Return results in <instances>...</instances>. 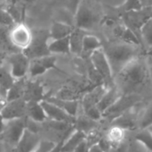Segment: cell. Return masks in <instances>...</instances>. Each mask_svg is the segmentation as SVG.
Listing matches in <instances>:
<instances>
[{
    "label": "cell",
    "mask_w": 152,
    "mask_h": 152,
    "mask_svg": "<svg viewBox=\"0 0 152 152\" xmlns=\"http://www.w3.org/2000/svg\"><path fill=\"white\" fill-rule=\"evenodd\" d=\"M8 13L11 15V16L13 17V19L15 20V23H23V9L22 7H20L18 5H10L6 7Z\"/></svg>",
    "instance_id": "obj_32"
},
{
    "label": "cell",
    "mask_w": 152,
    "mask_h": 152,
    "mask_svg": "<svg viewBox=\"0 0 152 152\" xmlns=\"http://www.w3.org/2000/svg\"><path fill=\"white\" fill-rule=\"evenodd\" d=\"M87 34V31L74 28L72 34L70 35V41H71V50L73 53L81 54L83 52V42L84 36Z\"/></svg>",
    "instance_id": "obj_22"
},
{
    "label": "cell",
    "mask_w": 152,
    "mask_h": 152,
    "mask_svg": "<svg viewBox=\"0 0 152 152\" xmlns=\"http://www.w3.org/2000/svg\"><path fill=\"white\" fill-rule=\"evenodd\" d=\"M49 40H50L49 31H46V30L32 31L31 42L30 46L25 50H23V52L30 59L52 55L48 48Z\"/></svg>",
    "instance_id": "obj_4"
},
{
    "label": "cell",
    "mask_w": 152,
    "mask_h": 152,
    "mask_svg": "<svg viewBox=\"0 0 152 152\" xmlns=\"http://www.w3.org/2000/svg\"><path fill=\"white\" fill-rule=\"evenodd\" d=\"M138 124L140 129H146L152 126V101L145 107L138 121Z\"/></svg>",
    "instance_id": "obj_29"
},
{
    "label": "cell",
    "mask_w": 152,
    "mask_h": 152,
    "mask_svg": "<svg viewBox=\"0 0 152 152\" xmlns=\"http://www.w3.org/2000/svg\"><path fill=\"white\" fill-rule=\"evenodd\" d=\"M102 48H103L102 43L98 37L88 33L84 36L83 42V52H82L83 54L91 56L93 52Z\"/></svg>",
    "instance_id": "obj_24"
},
{
    "label": "cell",
    "mask_w": 152,
    "mask_h": 152,
    "mask_svg": "<svg viewBox=\"0 0 152 152\" xmlns=\"http://www.w3.org/2000/svg\"><path fill=\"white\" fill-rule=\"evenodd\" d=\"M115 33L123 42H126V43L136 45V46L140 45L139 39L137 38V36L135 35L133 31L131 28H129L128 26L120 25V26L116 27L115 29Z\"/></svg>",
    "instance_id": "obj_20"
},
{
    "label": "cell",
    "mask_w": 152,
    "mask_h": 152,
    "mask_svg": "<svg viewBox=\"0 0 152 152\" xmlns=\"http://www.w3.org/2000/svg\"><path fill=\"white\" fill-rule=\"evenodd\" d=\"M98 145L101 148V149L105 152H109L111 146H112V142L110 141V140L108 139V137H104L99 140L98 141Z\"/></svg>",
    "instance_id": "obj_36"
},
{
    "label": "cell",
    "mask_w": 152,
    "mask_h": 152,
    "mask_svg": "<svg viewBox=\"0 0 152 152\" xmlns=\"http://www.w3.org/2000/svg\"><path fill=\"white\" fill-rule=\"evenodd\" d=\"M27 128L28 124L26 117L7 120L6 121L5 129L1 136H3L5 140L14 148L18 143Z\"/></svg>",
    "instance_id": "obj_7"
},
{
    "label": "cell",
    "mask_w": 152,
    "mask_h": 152,
    "mask_svg": "<svg viewBox=\"0 0 152 152\" xmlns=\"http://www.w3.org/2000/svg\"><path fill=\"white\" fill-rule=\"evenodd\" d=\"M151 9H152V8H151Z\"/></svg>",
    "instance_id": "obj_46"
},
{
    "label": "cell",
    "mask_w": 152,
    "mask_h": 152,
    "mask_svg": "<svg viewBox=\"0 0 152 152\" xmlns=\"http://www.w3.org/2000/svg\"><path fill=\"white\" fill-rule=\"evenodd\" d=\"M16 79L12 74L8 64L0 67V99L7 102V96L9 89L13 86Z\"/></svg>",
    "instance_id": "obj_14"
},
{
    "label": "cell",
    "mask_w": 152,
    "mask_h": 152,
    "mask_svg": "<svg viewBox=\"0 0 152 152\" xmlns=\"http://www.w3.org/2000/svg\"><path fill=\"white\" fill-rule=\"evenodd\" d=\"M138 46L126 42L109 44L104 49L114 76L118 74L131 61L138 56Z\"/></svg>",
    "instance_id": "obj_2"
},
{
    "label": "cell",
    "mask_w": 152,
    "mask_h": 152,
    "mask_svg": "<svg viewBox=\"0 0 152 152\" xmlns=\"http://www.w3.org/2000/svg\"><path fill=\"white\" fill-rule=\"evenodd\" d=\"M6 57H7L6 52H4V51H0V67L5 64Z\"/></svg>",
    "instance_id": "obj_43"
},
{
    "label": "cell",
    "mask_w": 152,
    "mask_h": 152,
    "mask_svg": "<svg viewBox=\"0 0 152 152\" xmlns=\"http://www.w3.org/2000/svg\"><path fill=\"white\" fill-rule=\"evenodd\" d=\"M40 140H41L36 132L27 128L18 143L12 148V152H31Z\"/></svg>",
    "instance_id": "obj_12"
},
{
    "label": "cell",
    "mask_w": 152,
    "mask_h": 152,
    "mask_svg": "<svg viewBox=\"0 0 152 152\" xmlns=\"http://www.w3.org/2000/svg\"><path fill=\"white\" fill-rule=\"evenodd\" d=\"M46 99L55 103L56 105L63 108L65 112H67L72 116H74V117L76 116V114H77V111H78V107H79V104L76 100L64 99L56 98V97H51Z\"/></svg>",
    "instance_id": "obj_21"
},
{
    "label": "cell",
    "mask_w": 152,
    "mask_h": 152,
    "mask_svg": "<svg viewBox=\"0 0 152 152\" xmlns=\"http://www.w3.org/2000/svg\"><path fill=\"white\" fill-rule=\"evenodd\" d=\"M89 152H105V151H103L101 149V148L98 145V143H96V144H93L90 147Z\"/></svg>",
    "instance_id": "obj_39"
},
{
    "label": "cell",
    "mask_w": 152,
    "mask_h": 152,
    "mask_svg": "<svg viewBox=\"0 0 152 152\" xmlns=\"http://www.w3.org/2000/svg\"><path fill=\"white\" fill-rule=\"evenodd\" d=\"M87 138V134L81 131L76 129L73 132L71 133L65 140L63 141L62 145V152H72L76 148H77L83 141H84Z\"/></svg>",
    "instance_id": "obj_15"
},
{
    "label": "cell",
    "mask_w": 152,
    "mask_h": 152,
    "mask_svg": "<svg viewBox=\"0 0 152 152\" xmlns=\"http://www.w3.org/2000/svg\"><path fill=\"white\" fill-rule=\"evenodd\" d=\"M23 99L29 101H42L43 100V90L42 87L36 83H27L25 93Z\"/></svg>",
    "instance_id": "obj_23"
},
{
    "label": "cell",
    "mask_w": 152,
    "mask_h": 152,
    "mask_svg": "<svg viewBox=\"0 0 152 152\" xmlns=\"http://www.w3.org/2000/svg\"><path fill=\"white\" fill-rule=\"evenodd\" d=\"M30 63L31 59L23 51H15L7 58L9 69L16 80L25 78V76L29 74Z\"/></svg>",
    "instance_id": "obj_8"
},
{
    "label": "cell",
    "mask_w": 152,
    "mask_h": 152,
    "mask_svg": "<svg viewBox=\"0 0 152 152\" xmlns=\"http://www.w3.org/2000/svg\"><path fill=\"white\" fill-rule=\"evenodd\" d=\"M22 1H23L24 3H31L34 1V0H22Z\"/></svg>",
    "instance_id": "obj_44"
},
{
    "label": "cell",
    "mask_w": 152,
    "mask_h": 152,
    "mask_svg": "<svg viewBox=\"0 0 152 152\" xmlns=\"http://www.w3.org/2000/svg\"><path fill=\"white\" fill-rule=\"evenodd\" d=\"M135 139L148 150L152 152V132L148 128L140 129V131L135 136Z\"/></svg>",
    "instance_id": "obj_27"
},
{
    "label": "cell",
    "mask_w": 152,
    "mask_h": 152,
    "mask_svg": "<svg viewBox=\"0 0 152 152\" xmlns=\"http://www.w3.org/2000/svg\"><path fill=\"white\" fill-rule=\"evenodd\" d=\"M90 144L88 143L87 140H85L84 141H83L77 148H76L72 152H89L90 149Z\"/></svg>",
    "instance_id": "obj_37"
},
{
    "label": "cell",
    "mask_w": 152,
    "mask_h": 152,
    "mask_svg": "<svg viewBox=\"0 0 152 152\" xmlns=\"http://www.w3.org/2000/svg\"><path fill=\"white\" fill-rule=\"evenodd\" d=\"M0 113L6 121L27 117V101L24 99L7 101L0 108Z\"/></svg>",
    "instance_id": "obj_9"
},
{
    "label": "cell",
    "mask_w": 152,
    "mask_h": 152,
    "mask_svg": "<svg viewBox=\"0 0 152 152\" xmlns=\"http://www.w3.org/2000/svg\"><path fill=\"white\" fill-rule=\"evenodd\" d=\"M141 37L149 48H152V17H149L140 28Z\"/></svg>",
    "instance_id": "obj_28"
},
{
    "label": "cell",
    "mask_w": 152,
    "mask_h": 152,
    "mask_svg": "<svg viewBox=\"0 0 152 152\" xmlns=\"http://www.w3.org/2000/svg\"><path fill=\"white\" fill-rule=\"evenodd\" d=\"M124 0H108L107 2H109V4L115 6V7H120L121 5L124 3Z\"/></svg>",
    "instance_id": "obj_42"
},
{
    "label": "cell",
    "mask_w": 152,
    "mask_h": 152,
    "mask_svg": "<svg viewBox=\"0 0 152 152\" xmlns=\"http://www.w3.org/2000/svg\"><path fill=\"white\" fill-rule=\"evenodd\" d=\"M56 145V143H55L52 140H41L38 146L31 152H49Z\"/></svg>",
    "instance_id": "obj_34"
},
{
    "label": "cell",
    "mask_w": 152,
    "mask_h": 152,
    "mask_svg": "<svg viewBox=\"0 0 152 152\" xmlns=\"http://www.w3.org/2000/svg\"><path fill=\"white\" fill-rule=\"evenodd\" d=\"M136 124H138V120L135 117V115L130 111V109L117 115L113 120V126L121 128L123 130L132 129L135 127Z\"/></svg>",
    "instance_id": "obj_18"
},
{
    "label": "cell",
    "mask_w": 152,
    "mask_h": 152,
    "mask_svg": "<svg viewBox=\"0 0 152 152\" xmlns=\"http://www.w3.org/2000/svg\"><path fill=\"white\" fill-rule=\"evenodd\" d=\"M140 3L144 9L152 8V0H140Z\"/></svg>",
    "instance_id": "obj_38"
},
{
    "label": "cell",
    "mask_w": 152,
    "mask_h": 152,
    "mask_svg": "<svg viewBox=\"0 0 152 152\" xmlns=\"http://www.w3.org/2000/svg\"><path fill=\"white\" fill-rule=\"evenodd\" d=\"M99 14L88 0H82L73 15L76 28L84 31L93 29L99 22Z\"/></svg>",
    "instance_id": "obj_3"
},
{
    "label": "cell",
    "mask_w": 152,
    "mask_h": 152,
    "mask_svg": "<svg viewBox=\"0 0 152 152\" xmlns=\"http://www.w3.org/2000/svg\"><path fill=\"white\" fill-rule=\"evenodd\" d=\"M148 129H149V130H150V131H151V132H152V126H150V127H149V128H148Z\"/></svg>",
    "instance_id": "obj_45"
},
{
    "label": "cell",
    "mask_w": 152,
    "mask_h": 152,
    "mask_svg": "<svg viewBox=\"0 0 152 152\" xmlns=\"http://www.w3.org/2000/svg\"><path fill=\"white\" fill-rule=\"evenodd\" d=\"M11 26H5V25H0V51H9V50H14V51H19L16 50L9 38V31H10Z\"/></svg>",
    "instance_id": "obj_26"
},
{
    "label": "cell",
    "mask_w": 152,
    "mask_h": 152,
    "mask_svg": "<svg viewBox=\"0 0 152 152\" xmlns=\"http://www.w3.org/2000/svg\"><path fill=\"white\" fill-rule=\"evenodd\" d=\"M149 82L147 62L137 56L115 76V84L123 95H136Z\"/></svg>",
    "instance_id": "obj_1"
},
{
    "label": "cell",
    "mask_w": 152,
    "mask_h": 152,
    "mask_svg": "<svg viewBox=\"0 0 152 152\" xmlns=\"http://www.w3.org/2000/svg\"><path fill=\"white\" fill-rule=\"evenodd\" d=\"M48 48L51 54H69L71 50L70 36L61 39H50L48 43Z\"/></svg>",
    "instance_id": "obj_19"
},
{
    "label": "cell",
    "mask_w": 152,
    "mask_h": 152,
    "mask_svg": "<svg viewBox=\"0 0 152 152\" xmlns=\"http://www.w3.org/2000/svg\"><path fill=\"white\" fill-rule=\"evenodd\" d=\"M94 123H95V120L90 118L87 115L85 117H82L79 120L75 121V124L78 126L77 129L84 132L85 133L87 132H90L94 127Z\"/></svg>",
    "instance_id": "obj_31"
},
{
    "label": "cell",
    "mask_w": 152,
    "mask_h": 152,
    "mask_svg": "<svg viewBox=\"0 0 152 152\" xmlns=\"http://www.w3.org/2000/svg\"><path fill=\"white\" fill-rule=\"evenodd\" d=\"M74 28L67 22L58 21L52 23L49 31L50 39H61L68 37L72 34Z\"/></svg>",
    "instance_id": "obj_17"
},
{
    "label": "cell",
    "mask_w": 152,
    "mask_h": 152,
    "mask_svg": "<svg viewBox=\"0 0 152 152\" xmlns=\"http://www.w3.org/2000/svg\"><path fill=\"white\" fill-rule=\"evenodd\" d=\"M82 0H64V6H65V9L68 10V12H70L71 14L74 15L76 9H77L79 4L81 3Z\"/></svg>",
    "instance_id": "obj_35"
},
{
    "label": "cell",
    "mask_w": 152,
    "mask_h": 152,
    "mask_svg": "<svg viewBox=\"0 0 152 152\" xmlns=\"http://www.w3.org/2000/svg\"><path fill=\"white\" fill-rule=\"evenodd\" d=\"M15 23V20L8 13L6 7H2L0 5V25L5 26H13Z\"/></svg>",
    "instance_id": "obj_33"
},
{
    "label": "cell",
    "mask_w": 152,
    "mask_h": 152,
    "mask_svg": "<svg viewBox=\"0 0 152 152\" xmlns=\"http://www.w3.org/2000/svg\"><path fill=\"white\" fill-rule=\"evenodd\" d=\"M120 7H122V9L127 13L137 12L144 9L140 3V0H124Z\"/></svg>",
    "instance_id": "obj_30"
},
{
    "label": "cell",
    "mask_w": 152,
    "mask_h": 152,
    "mask_svg": "<svg viewBox=\"0 0 152 152\" xmlns=\"http://www.w3.org/2000/svg\"><path fill=\"white\" fill-rule=\"evenodd\" d=\"M9 38L13 47L16 50L23 51L31 42L32 31L23 23H17L11 26Z\"/></svg>",
    "instance_id": "obj_6"
},
{
    "label": "cell",
    "mask_w": 152,
    "mask_h": 152,
    "mask_svg": "<svg viewBox=\"0 0 152 152\" xmlns=\"http://www.w3.org/2000/svg\"><path fill=\"white\" fill-rule=\"evenodd\" d=\"M26 83H27L24 80V78L16 80L7 92V101L15 100L18 99H23L25 89H26Z\"/></svg>",
    "instance_id": "obj_25"
},
{
    "label": "cell",
    "mask_w": 152,
    "mask_h": 152,
    "mask_svg": "<svg viewBox=\"0 0 152 152\" xmlns=\"http://www.w3.org/2000/svg\"><path fill=\"white\" fill-rule=\"evenodd\" d=\"M123 96V93L118 89V87L115 84L111 87L107 88L100 100L99 101L97 107L104 115L111 107H113L116 101Z\"/></svg>",
    "instance_id": "obj_13"
},
{
    "label": "cell",
    "mask_w": 152,
    "mask_h": 152,
    "mask_svg": "<svg viewBox=\"0 0 152 152\" xmlns=\"http://www.w3.org/2000/svg\"><path fill=\"white\" fill-rule=\"evenodd\" d=\"M5 125H6V120L2 116L1 113H0V135H1L3 133V132H4Z\"/></svg>",
    "instance_id": "obj_41"
},
{
    "label": "cell",
    "mask_w": 152,
    "mask_h": 152,
    "mask_svg": "<svg viewBox=\"0 0 152 152\" xmlns=\"http://www.w3.org/2000/svg\"><path fill=\"white\" fill-rule=\"evenodd\" d=\"M56 67V58L52 55L31 59L29 75L31 78L39 77L48 71Z\"/></svg>",
    "instance_id": "obj_10"
},
{
    "label": "cell",
    "mask_w": 152,
    "mask_h": 152,
    "mask_svg": "<svg viewBox=\"0 0 152 152\" xmlns=\"http://www.w3.org/2000/svg\"><path fill=\"white\" fill-rule=\"evenodd\" d=\"M63 141H64V140H61V141H59L58 143H56V145L49 152H62L61 149H62Z\"/></svg>",
    "instance_id": "obj_40"
},
{
    "label": "cell",
    "mask_w": 152,
    "mask_h": 152,
    "mask_svg": "<svg viewBox=\"0 0 152 152\" xmlns=\"http://www.w3.org/2000/svg\"><path fill=\"white\" fill-rule=\"evenodd\" d=\"M26 116L34 123H43L48 119L41 101L27 102Z\"/></svg>",
    "instance_id": "obj_16"
},
{
    "label": "cell",
    "mask_w": 152,
    "mask_h": 152,
    "mask_svg": "<svg viewBox=\"0 0 152 152\" xmlns=\"http://www.w3.org/2000/svg\"><path fill=\"white\" fill-rule=\"evenodd\" d=\"M91 59L95 70L104 82V86L108 88L115 85V76L103 48L93 52Z\"/></svg>",
    "instance_id": "obj_5"
},
{
    "label": "cell",
    "mask_w": 152,
    "mask_h": 152,
    "mask_svg": "<svg viewBox=\"0 0 152 152\" xmlns=\"http://www.w3.org/2000/svg\"><path fill=\"white\" fill-rule=\"evenodd\" d=\"M41 104L46 112L48 119H49L50 121L64 122V123H68L71 124H75V121H76L75 117L69 115L67 112H65L63 108H61L55 103L48 99H43L41 101Z\"/></svg>",
    "instance_id": "obj_11"
}]
</instances>
